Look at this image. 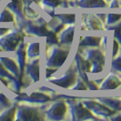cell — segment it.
Returning a JSON list of instances; mask_svg holds the SVG:
<instances>
[{
  "label": "cell",
  "instance_id": "obj_34",
  "mask_svg": "<svg viewBox=\"0 0 121 121\" xmlns=\"http://www.w3.org/2000/svg\"><path fill=\"white\" fill-rule=\"evenodd\" d=\"M110 8H117L120 6V0H110Z\"/></svg>",
  "mask_w": 121,
  "mask_h": 121
},
{
  "label": "cell",
  "instance_id": "obj_12",
  "mask_svg": "<svg viewBox=\"0 0 121 121\" xmlns=\"http://www.w3.org/2000/svg\"><path fill=\"white\" fill-rule=\"evenodd\" d=\"M26 48L27 45L23 41H21L18 47L16 49V56H17V63L19 69H20V76L24 78L25 67L26 65V59H27V54H26Z\"/></svg>",
  "mask_w": 121,
  "mask_h": 121
},
{
  "label": "cell",
  "instance_id": "obj_7",
  "mask_svg": "<svg viewBox=\"0 0 121 121\" xmlns=\"http://www.w3.org/2000/svg\"><path fill=\"white\" fill-rule=\"evenodd\" d=\"M78 77V75L77 68L75 66V63H73L61 77L55 79H48V81L64 88H72L77 82Z\"/></svg>",
  "mask_w": 121,
  "mask_h": 121
},
{
  "label": "cell",
  "instance_id": "obj_29",
  "mask_svg": "<svg viewBox=\"0 0 121 121\" xmlns=\"http://www.w3.org/2000/svg\"><path fill=\"white\" fill-rule=\"evenodd\" d=\"M111 70L121 74V56H117V57L116 56L114 58H112V61H111Z\"/></svg>",
  "mask_w": 121,
  "mask_h": 121
},
{
  "label": "cell",
  "instance_id": "obj_41",
  "mask_svg": "<svg viewBox=\"0 0 121 121\" xmlns=\"http://www.w3.org/2000/svg\"><path fill=\"white\" fill-rule=\"evenodd\" d=\"M0 2H1V0H0Z\"/></svg>",
  "mask_w": 121,
  "mask_h": 121
},
{
  "label": "cell",
  "instance_id": "obj_35",
  "mask_svg": "<svg viewBox=\"0 0 121 121\" xmlns=\"http://www.w3.org/2000/svg\"><path fill=\"white\" fill-rule=\"evenodd\" d=\"M109 118L111 120H121V112L119 113H115L114 115H112L111 117H109Z\"/></svg>",
  "mask_w": 121,
  "mask_h": 121
},
{
  "label": "cell",
  "instance_id": "obj_28",
  "mask_svg": "<svg viewBox=\"0 0 121 121\" xmlns=\"http://www.w3.org/2000/svg\"><path fill=\"white\" fill-rule=\"evenodd\" d=\"M121 20V14H111L109 13L107 15V19H106V26H112V25L117 24Z\"/></svg>",
  "mask_w": 121,
  "mask_h": 121
},
{
  "label": "cell",
  "instance_id": "obj_33",
  "mask_svg": "<svg viewBox=\"0 0 121 121\" xmlns=\"http://www.w3.org/2000/svg\"><path fill=\"white\" fill-rule=\"evenodd\" d=\"M57 70V68H52V67H47L46 68V78L47 79H48L49 78H51L52 74L55 73Z\"/></svg>",
  "mask_w": 121,
  "mask_h": 121
},
{
  "label": "cell",
  "instance_id": "obj_18",
  "mask_svg": "<svg viewBox=\"0 0 121 121\" xmlns=\"http://www.w3.org/2000/svg\"><path fill=\"white\" fill-rule=\"evenodd\" d=\"M74 31H75V26L70 25L67 28L61 31L58 36L59 44L62 46H71L74 38Z\"/></svg>",
  "mask_w": 121,
  "mask_h": 121
},
{
  "label": "cell",
  "instance_id": "obj_3",
  "mask_svg": "<svg viewBox=\"0 0 121 121\" xmlns=\"http://www.w3.org/2000/svg\"><path fill=\"white\" fill-rule=\"evenodd\" d=\"M45 108L41 107H34L26 104L17 105L16 120L21 121H36L45 120Z\"/></svg>",
  "mask_w": 121,
  "mask_h": 121
},
{
  "label": "cell",
  "instance_id": "obj_37",
  "mask_svg": "<svg viewBox=\"0 0 121 121\" xmlns=\"http://www.w3.org/2000/svg\"><path fill=\"white\" fill-rule=\"evenodd\" d=\"M10 31V28H7V27H0V36L6 35L7 32Z\"/></svg>",
  "mask_w": 121,
  "mask_h": 121
},
{
  "label": "cell",
  "instance_id": "obj_10",
  "mask_svg": "<svg viewBox=\"0 0 121 121\" xmlns=\"http://www.w3.org/2000/svg\"><path fill=\"white\" fill-rule=\"evenodd\" d=\"M17 95V97L15 98L16 101H23V102H27L29 104L40 105V104L48 103L52 100V97L50 96L40 90L35 91L31 93L30 95H26V93H21V92Z\"/></svg>",
  "mask_w": 121,
  "mask_h": 121
},
{
  "label": "cell",
  "instance_id": "obj_27",
  "mask_svg": "<svg viewBox=\"0 0 121 121\" xmlns=\"http://www.w3.org/2000/svg\"><path fill=\"white\" fill-rule=\"evenodd\" d=\"M60 45L58 37L56 36V33L53 30H49L48 34L47 35V48H48L50 46H57Z\"/></svg>",
  "mask_w": 121,
  "mask_h": 121
},
{
  "label": "cell",
  "instance_id": "obj_31",
  "mask_svg": "<svg viewBox=\"0 0 121 121\" xmlns=\"http://www.w3.org/2000/svg\"><path fill=\"white\" fill-rule=\"evenodd\" d=\"M71 89H73V90H88L87 89V86L85 84V82L80 78L79 77H78L77 82H76L75 86H73Z\"/></svg>",
  "mask_w": 121,
  "mask_h": 121
},
{
  "label": "cell",
  "instance_id": "obj_25",
  "mask_svg": "<svg viewBox=\"0 0 121 121\" xmlns=\"http://www.w3.org/2000/svg\"><path fill=\"white\" fill-rule=\"evenodd\" d=\"M108 30H113L114 31V37L115 39L119 44V50L121 52V21L117 22V25H112L108 26V27H106Z\"/></svg>",
  "mask_w": 121,
  "mask_h": 121
},
{
  "label": "cell",
  "instance_id": "obj_32",
  "mask_svg": "<svg viewBox=\"0 0 121 121\" xmlns=\"http://www.w3.org/2000/svg\"><path fill=\"white\" fill-rule=\"evenodd\" d=\"M112 45H113V48H112V58H114V57L117 56V54L119 51V44L116 39H114Z\"/></svg>",
  "mask_w": 121,
  "mask_h": 121
},
{
  "label": "cell",
  "instance_id": "obj_21",
  "mask_svg": "<svg viewBox=\"0 0 121 121\" xmlns=\"http://www.w3.org/2000/svg\"><path fill=\"white\" fill-rule=\"evenodd\" d=\"M17 105H12L9 108H5L4 111L0 113V121H12L16 120V114H17Z\"/></svg>",
  "mask_w": 121,
  "mask_h": 121
},
{
  "label": "cell",
  "instance_id": "obj_19",
  "mask_svg": "<svg viewBox=\"0 0 121 121\" xmlns=\"http://www.w3.org/2000/svg\"><path fill=\"white\" fill-rule=\"evenodd\" d=\"M0 61L2 62V64L5 66V67L12 74L13 76H15L17 78H19V77L22 78L20 76V69H19L17 63L13 58L7 57V56H0Z\"/></svg>",
  "mask_w": 121,
  "mask_h": 121
},
{
  "label": "cell",
  "instance_id": "obj_22",
  "mask_svg": "<svg viewBox=\"0 0 121 121\" xmlns=\"http://www.w3.org/2000/svg\"><path fill=\"white\" fill-rule=\"evenodd\" d=\"M39 46L40 44L38 42L30 43L26 48V54L29 58H36L38 57L40 55V50H39Z\"/></svg>",
  "mask_w": 121,
  "mask_h": 121
},
{
  "label": "cell",
  "instance_id": "obj_17",
  "mask_svg": "<svg viewBox=\"0 0 121 121\" xmlns=\"http://www.w3.org/2000/svg\"><path fill=\"white\" fill-rule=\"evenodd\" d=\"M97 99L105 106H107L108 108L112 109L113 111L121 112V97H97Z\"/></svg>",
  "mask_w": 121,
  "mask_h": 121
},
{
  "label": "cell",
  "instance_id": "obj_39",
  "mask_svg": "<svg viewBox=\"0 0 121 121\" xmlns=\"http://www.w3.org/2000/svg\"><path fill=\"white\" fill-rule=\"evenodd\" d=\"M109 1H110V0H106V2H107V3H108V2H109Z\"/></svg>",
  "mask_w": 121,
  "mask_h": 121
},
{
  "label": "cell",
  "instance_id": "obj_24",
  "mask_svg": "<svg viewBox=\"0 0 121 121\" xmlns=\"http://www.w3.org/2000/svg\"><path fill=\"white\" fill-rule=\"evenodd\" d=\"M56 17L60 20L63 24L65 25H72L75 23L76 15L75 14H54Z\"/></svg>",
  "mask_w": 121,
  "mask_h": 121
},
{
  "label": "cell",
  "instance_id": "obj_8",
  "mask_svg": "<svg viewBox=\"0 0 121 121\" xmlns=\"http://www.w3.org/2000/svg\"><path fill=\"white\" fill-rule=\"evenodd\" d=\"M83 104L86 108H88L95 116L103 117H109L114 115L116 112L112 109L108 108L107 106L99 102L97 98H84Z\"/></svg>",
  "mask_w": 121,
  "mask_h": 121
},
{
  "label": "cell",
  "instance_id": "obj_9",
  "mask_svg": "<svg viewBox=\"0 0 121 121\" xmlns=\"http://www.w3.org/2000/svg\"><path fill=\"white\" fill-rule=\"evenodd\" d=\"M67 113V102L63 100H56L45 111L46 117L49 120H63L65 119Z\"/></svg>",
  "mask_w": 121,
  "mask_h": 121
},
{
  "label": "cell",
  "instance_id": "obj_1",
  "mask_svg": "<svg viewBox=\"0 0 121 121\" xmlns=\"http://www.w3.org/2000/svg\"><path fill=\"white\" fill-rule=\"evenodd\" d=\"M67 97V104L69 107V113L71 115V120L78 121V120H97L99 117H97L88 108H86L83 102L79 100V98L76 97Z\"/></svg>",
  "mask_w": 121,
  "mask_h": 121
},
{
  "label": "cell",
  "instance_id": "obj_26",
  "mask_svg": "<svg viewBox=\"0 0 121 121\" xmlns=\"http://www.w3.org/2000/svg\"><path fill=\"white\" fill-rule=\"evenodd\" d=\"M41 3L45 6H48V7H52V8H56L58 6H64V7H67L66 5H68L66 0H41ZM69 6V5H68Z\"/></svg>",
  "mask_w": 121,
  "mask_h": 121
},
{
  "label": "cell",
  "instance_id": "obj_15",
  "mask_svg": "<svg viewBox=\"0 0 121 121\" xmlns=\"http://www.w3.org/2000/svg\"><path fill=\"white\" fill-rule=\"evenodd\" d=\"M83 22H85V26L89 30H102L104 29L102 21L96 15H83Z\"/></svg>",
  "mask_w": 121,
  "mask_h": 121
},
{
  "label": "cell",
  "instance_id": "obj_4",
  "mask_svg": "<svg viewBox=\"0 0 121 121\" xmlns=\"http://www.w3.org/2000/svg\"><path fill=\"white\" fill-rule=\"evenodd\" d=\"M70 52V46L57 45L47 53L46 57V66L47 67L59 68L67 60V56Z\"/></svg>",
  "mask_w": 121,
  "mask_h": 121
},
{
  "label": "cell",
  "instance_id": "obj_2",
  "mask_svg": "<svg viewBox=\"0 0 121 121\" xmlns=\"http://www.w3.org/2000/svg\"><path fill=\"white\" fill-rule=\"evenodd\" d=\"M78 48L79 51L83 52L82 54L83 56L90 63V73L98 74L103 71L106 63V56L101 49H99V48Z\"/></svg>",
  "mask_w": 121,
  "mask_h": 121
},
{
  "label": "cell",
  "instance_id": "obj_23",
  "mask_svg": "<svg viewBox=\"0 0 121 121\" xmlns=\"http://www.w3.org/2000/svg\"><path fill=\"white\" fill-rule=\"evenodd\" d=\"M15 23V16L7 7L0 12V23Z\"/></svg>",
  "mask_w": 121,
  "mask_h": 121
},
{
  "label": "cell",
  "instance_id": "obj_38",
  "mask_svg": "<svg viewBox=\"0 0 121 121\" xmlns=\"http://www.w3.org/2000/svg\"><path fill=\"white\" fill-rule=\"evenodd\" d=\"M2 51H3V50H2V48H0V52H2Z\"/></svg>",
  "mask_w": 121,
  "mask_h": 121
},
{
  "label": "cell",
  "instance_id": "obj_36",
  "mask_svg": "<svg viewBox=\"0 0 121 121\" xmlns=\"http://www.w3.org/2000/svg\"><path fill=\"white\" fill-rule=\"evenodd\" d=\"M96 16H97V17H98L100 20H101V21H102V23H105V24H106L107 14H96Z\"/></svg>",
  "mask_w": 121,
  "mask_h": 121
},
{
  "label": "cell",
  "instance_id": "obj_30",
  "mask_svg": "<svg viewBox=\"0 0 121 121\" xmlns=\"http://www.w3.org/2000/svg\"><path fill=\"white\" fill-rule=\"evenodd\" d=\"M10 106H12V102L8 99V97H6L5 94H3L2 92H0V108L1 109L7 108Z\"/></svg>",
  "mask_w": 121,
  "mask_h": 121
},
{
  "label": "cell",
  "instance_id": "obj_5",
  "mask_svg": "<svg viewBox=\"0 0 121 121\" xmlns=\"http://www.w3.org/2000/svg\"><path fill=\"white\" fill-rule=\"evenodd\" d=\"M24 36L25 33L21 28L10 29L6 35L0 36V48L6 52H14L20 42L24 40Z\"/></svg>",
  "mask_w": 121,
  "mask_h": 121
},
{
  "label": "cell",
  "instance_id": "obj_40",
  "mask_svg": "<svg viewBox=\"0 0 121 121\" xmlns=\"http://www.w3.org/2000/svg\"><path fill=\"white\" fill-rule=\"evenodd\" d=\"M120 5H121V0H120Z\"/></svg>",
  "mask_w": 121,
  "mask_h": 121
},
{
  "label": "cell",
  "instance_id": "obj_11",
  "mask_svg": "<svg viewBox=\"0 0 121 121\" xmlns=\"http://www.w3.org/2000/svg\"><path fill=\"white\" fill-rule=\"evenodd\" d=\"M6 6L14 14L19 28L23 30L25 22L26 20L24 14V0H9Z\"/></svg>",
  "mask_w": 121,
  "mask_h": 121
},
{
  "label": "cell",
  "instance_id": "obj_13",
  "mask_svg": "<svg viewBox=\"0 0 121 121\" xmlns=\"http://www.w3.org/2000/svg\"><path fill=\"white\" fill-rule=\"evenodd\" d=\"M68 5H76L82 8H106L108 6L106 0H74L68 2Z\"/></svg>",
  "mask_w": 121,
  "mask_h": 121
},
{
  "label": "cell",
  "instance_id": "obj_16",
  "mask_svg": "<svg viewBox=\"0 0 121 121\" xmlns=\"http://www.w3.org/2000/svg\"><path fill=\"white\" fill-rule=\"evenodd\" d=\"M121 86V79L117 75L111 73L108 76L104 78L101 86H99L100 90H107V89H116Z\"/></svg>",
  "mask_w": 121,
  "mask_h": 121
},
{
  "label": "cell",
  "instance_id": "obj_42",
  "mask_svg": "<svg viewBox=\"0 0 121 121\" xmlns=\"http://www.w3.org/2000/svg\"><path fill=\"white\" fill-rule=\"evenodd\" d=\"M0 110H1V108H0Z\"/></svg>",
  "mask_w": 121,
  "mask_h": 121
},
{
  "label": "cell",
  "instance_id": "obj_14",
  "mask_svg": "<svg viewBox=\"0 0 121 121\" xmlns=\"http://www.w3.org/2000/svg\"><path fill=\"white\" fill-rule=\"evenodd\" d=\"M39 57H36L30 63H26L25 67L24 75L28 77L33 82H37L39 80Z\"/></svg>",
  "mask_w": 121,
  "mask_h": 121
},
{
  "label": "cell",
  "instance_id": "obj_20",
  "mask_svg": "<svg viewBox=\"0 0 121 121\" xmlns=\"http://www.w3.org/2000/svg\"><path fill=\"white\" fill-rule=\"evenodd\" d=\"M102 37L100 36H85L82 37L78 44V48H99L101 46Z\"/></svg>",
  "mask_w": 121,
  "mask_h": 121
},
{
  "label": "cell",
  "instance_id": "obj_6",
  "mask_svg": "<svg viewBox=\"0 0 121 121\" xmlns=\"http://www.w3.org/2000/svg\"><path fill=\"white\" fill-rule=\"evenodd\" d=\"M23 30L26 34H30L36 36H47L49 29L48 22L43 18H36V20L26 19Z\"/></svg>",
  "mask_w": 121,
  "mask_h": 121
}]
</instances>
